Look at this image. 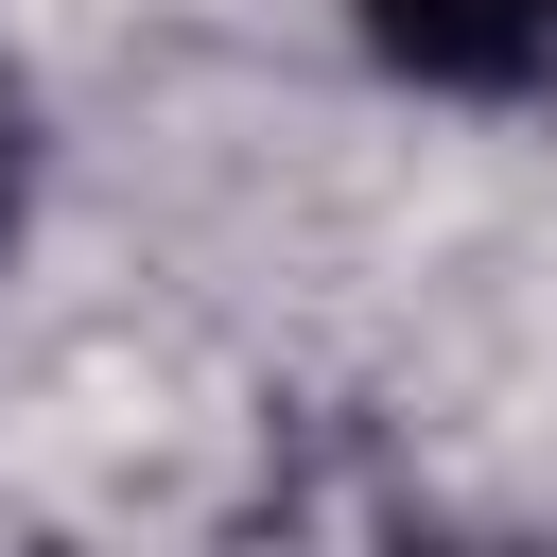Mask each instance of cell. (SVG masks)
Instances as JSON below:
<instances>
[{
    "mask_svg": "<svg viewBox=\"0 0 557 557\" xmlns=\"http://www.w3.org/2000/svg\"><path fill=\"white\" fill-rule=\"evenodd\" d=\"M366 52L400 87H453V104H505L557 70V0H366Z\"/></svg>",
    "mask_w": 557,
    "mask_h": 557,
    "instance_id": "1",
    "label": "cell"
},
{
    "mask_svg": "<svg viewBox=\"0 0 557 557\" xmlns=\"http://www.w3.org/2000/svg\"><path fill=\"white\" fill-rule=\"evenodd\" d=\"M0 226H17V87H0Z\"/></svg>",
    "mask_w": 557,
    "mask_h": 557,
    "instance_id": "2",
    "label": "cell"
}]
</instances>
